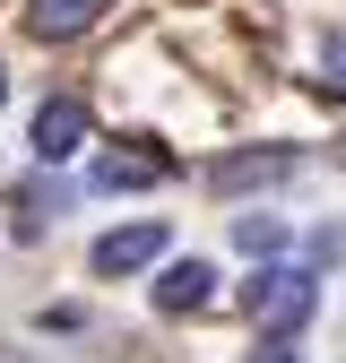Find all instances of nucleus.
I'll return each mask as SVG.
<instances>
[{
    "instance_id": "1",
    "label": "nucleus",
    "mask_w": 346,
    "mask_h": 363,
    "mask_svg": "<svg viewBox=\"0 0 346 363\" xmlns=\"http://www.w3.org/2000/svg\"><path fill=\"white\" fill-rule=\"evenodd\" d=\"M312 277H303V268H260V277L242 286V320H260V329H303V320H312Z\"/></svg>"
},
{
    "instance_id": "2",
    "label": "nucleus",
    "mask_w": 346,
    "mask_h": 363,
    "mask_svg": "<svg viewBox=\"0 0 346 363\" xmlns=\"http://www.w3.org/2000/svg\"><path fill=\"white\" fill-rule=\"evenodd\" d=\"M164 251V225L156 216H139V225H121V234H104L96 242V277H130V268H147Z\"/></svg>"
},
{
    "instance_id": "3",
    "label": "nucleus",
    "mask_w": 346,
    "mask_h": 363,
    "mask_svg": "<svg viewBox=\"0 0 346 363\" xmlns=\"http://www.w3.org/2000/svg\"><path fill=\"white\" fill-rule=\"evenodd\" d=\"M78 147H86V104L52 96V104L35 113V156H43V164H69Z\"/></svg>"
},
{
    "instance_id": "4",
    "label": "nucleus",
    "mask_w": 346,
    "mask_h": 363,
    "mask_svg": "<svg viewBox=\"0 0 346 363\" xmlns=\"http://www.w3.org/2000/svg\"><path fill=\"white\" fill-rule=\"evenodd\" d=\"M164 173H173L164 147H121V156H96L86 182H96V191H147V182H164Z\"/></svg>"
},
{
    "instance_id": "5",
    "label": "nucleus",
    "mask_w": 346,
    "mask_h": 363,
    "mask_svg": "<svg viewBox=\"0 0 346 363\" xmlns=\"http://www.w3.org/2000/svg\"><path fill=\"white\" fill-rule=\"evenodd\" d=\"M286 173H294V147H242V156L216 164V191H269Z\"/></svg>"
},
{
    "instance_id": "6",
    "label": "nucleus",
    "mask_w": 346,
    "mask_h": 363,
    "mask_svg": "<svg viewBox=\"0 0 346 363\" xmlns=\"http://www.w3.org/2000/svg\"><path fill=\"white\" fill-rule=\"evenodd\" d=\"M208 294H216V268H208V259H173L164 277H156V303H164V311H199Z\"/></svg>"
},
{
    "instance_id": "7",
    "label": "nucleus",
    "mask_w": 346,
    "mask_h": 363,
    "mask_svg": "<svg viewBox=\"0 0 346 363\" xmlns=\"http://www.w3.org/2000/svg\"><path fill=\"white\" fill-rule=\"evenodd\" d=\"M26 18H35V35L69 43V35H86V26L104 18V0H26Z\"/></svg>"
},
{
    "instance_id": "8",
    "label": "nucleus",
    "mask_w": 346,
    "mask_h": 363,
    "mask_svg": "<svg viewBox=\"0 0 346 363\" xmlns=\"http://www.w3.org/2000/svg\"><path fill=\"white\" fill-rule=\"evenodd\" d=\"M234 242H242L251 259H269V251H286V225H277V216H242V225H234Z\"/></svg>"
},
{
    "instance_id": "9",
    "label": "nucleus",
    "mask_w": 346,
    "mask_h": 363,
    "mask_svg": "<svg viewBox=\"0 0 346 363\" xmlns=\"http://www.w3.org/2000/svg\"><path fill=\"white\" fill-rule=\"evenodd\" d=\"M320 69H329V86L346 96V43H329V52H320Z\"/></svg>"
},
{
    "instance_id": "10",
    "label": "nucleus",
    "mask_w": 346,
    "mask_h": 363,
    "mask_svg": "<svg viewBox=\"0 0 346 363\" xmlns=\"http://www.w3.org/2000/svg\"><path fill=\"white\" fill-rule=\"evenodd\" d=\"M242 363H303L294 346H260V354H242Z\"/></svg>"
},
{
    "instance_id": "11",
    "label": "nucleus",
    "mask_w": 346,
    "mask_h": 363,
    "mask_svg": "<svg viewBox=\"0 0 346 363\" xmlns=\"http://www.w3.org/2000/svg\"><path fill=\"white\" fill-rule=\"evenodd\" d=\"M0 96H9V78H0Z\"/></svg>"
}]
</instances>
